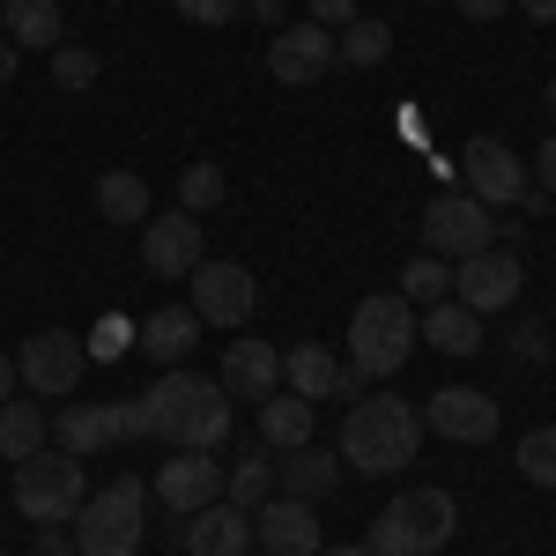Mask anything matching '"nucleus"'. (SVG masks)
<instances>
[{
	"mask_svg": "<svg viewBox=\"0 0 556 556\" xmlns=\"http://www.w3.org/2000/svg\"><path fill=\"white\" fill-rule=\"evenodd\" d=\"M8 497H15V513L30 519V527H67V519L83 513V497H89V475H83L75 453L45 445V453H30V460H15Z\"/></svg>",
	"mask_w": 556,
	"mask_h": 556,
	"instance_id": "nucleus-5",
	"label": "nucleus"
},
{
	"mask_svg": "<svg viewBox=\"0 0 556 556\" xmlns=\"http://www.w3.org/2000/svg\"><path fill=\"white\" fill-rule=\"evenodd\" d=\"M386 52H393V30L379 15H356V23L334 30V67H379Z\"/></svg>",
	"mask_w": 556,
	"mask_h": 556,
	"instance_id": "nucleus-28",
	"label": "nucleus"
},
{
	"mask_svg": "<svg viewBox=\"0 0 556 556\" xmlns=\"http://www.w3.org/2000/svg\"><path fill=\"white\" fill-rule=\"evenodd\" d=\"M67 527H75V556H141V542H149V482L119 475V482L89 490Z\"/></svg>",
	"mask_w": 556,
	"mask_h": 556,
	"instance_id": "nucleus-3",
	"label": "nucleus"
},
{
	"mask_svg": "<svg viewBox=\"0 0 556 556\" xmlns=\"http://www.w3.org/2000/svg\"><path fill=\"white\" fill-rule=\"evenodd\" d=\"M334 482H342V453H327V445H298V453L275 468V497H304V505H319Z\"/></svg>",
	"mask_w": 556,
	"mask_h": 556,
	"instance_id": "nucleus-20",
	"label": "nucleus"
},
{
	"mask_svg": "<svg viewBox=\"0 0 556 556\" xmlns=\"http://www.w3.org/2000/svg\"><path fill=\"white\" fill-rule=\"evenodd\" d=\"M542 104H549V112H556V75H549V89H542Z\"/></svg>",
	"mask_w": 556,
	"mask_h": 556,
	"instance_id": "nucleus-47",
	"label": "nucleus"
},
{
	"mask_svg": "<svg viewBox=\"0 0 556 556\" xmlns=\"http://www.w3.org/2000/svg\"><path fill=\"white\" fill-rule=\"evenodd\" d=\"M104 424H112V445H119V438H149V408H141V393H134V401H104Z\"/></svg>",
	"mask_w": 556,
	"mask_h": 556,
	"instance_id": "nucleus-35",
	"label": "nucleus"
},
{
	"mask_svg": "<svg viewBox=\"0 0 556 556\" xmlns=\"http://www.w3.org/2000/svg\"><path fill=\"white\" fill-rule=\"evenodd\" d=\"M141 342V319H127V312H104L97 327L83 334V349H89V364H119L127 349Z\"/></svg>",
	"mask_w": 556,
	"mask_h": 556,
	"instance_id": "nucleus-31",
	"label": "nucleus"
},
{
	"mask_svg": "<svg viewBox=\"0 0 556 556\" xmlns=\"http://www.w3.org/2000/svg\"><path fill=\"white\" fill-rule=\"evenodd\" d=\"M519 475L542 482V490H556V424H542V430L519 438Z\"/></svg>",
	"mask_w": 556,
	"mask_h": 556,
	"instance_id": "nucleus-34",
	"label": "nucleus"
},
{
	"mask_svg": "<svg viewBox=\"0 0 556 556\" xmlns=\"http://www.w3.org/2000/svg\"><path fill=\"white\" fill-rule=\"evenodd\" d=\"M497 424H505V408H497L490 393H475V386H438L430 408H424V430L453 438V445H490Z\"/></svg>",
	"mask_w": 556,
	"mask_h": 556,
	"instance_id": "nucleus-13",
	"label": "nucleus"
},
{
	"mask_svg": "<svg viewBox=\"0 0 556 556\" xmlns=\"http://www.w3.org/2000/svg\"><path fill=\"white\" fill-rule=\"evenodd\" d=\"M15 67H23V52H15V45H8V38H0V89H8V83H15Z\"/></svg>",
	"mask_w": 556,
	"mask_h": 556,
	"instance_id": "nucleus-44",
	"label": "nucleus"
},
{
	"mask_svg": "<svg viewBox=\"0 0 556 556\" xmlns=\"http://www.w3.org/2000/svg\"><path fill=\"white\" fill-rule=\"evenodd\" d=\"M519 15H527V23H556V0H513Z\"/></svg>",
	"mask_w": 556,
	"mask_h": 556,
	"instance_id": "nucleus-43",
	"label": "nucleus"
},
{
	"mask_svg": "<svg viewBox=\"0 0 556 556\" xmlns=\"http://www.w3.org/2000/svg\"><path fill=\"white\" fill-rule=\"evenodd\" d=\"M282 386H290L298 401H364V393H356L364 371L342 364L334 349H319V342H298L290 356H282Z\"/></svg>",
	"mask_w": 556,
	"mask_h": 556,
	"instance_id": "nucleus-14",
	"label": "nucleus"
},
{
	"mask_svg": "<svg viewBox=\"0 0 556 556\" xmlns=\"http://www.w3.org/2000/svg\"><path fill=\"white\" fill-rule=\"evenodd\" d=\"M223 497H230V505H245V513H260V505H267V497H275V460H267V453H238V460H230V468H223Z\"/></svg>",
	"mask_w": 556,
	"mask_h": 556,
	"instance_id": "nucleus-27",
	"label": "nucleus"
},
{
	"mask_svg": "<svg viewBox=\"0 0 556 556\" xmlns=\"http://www.w3.org/2000/svg\"><path fill=\"white\" fill-rule=\"evenodd\" d=\"M178 549L186 556H245L253 549V513L230 505V497H215V505L178 519Z\"/></svg>",
	"mask_w": 556,
	"mask_h": 556,
	"instance_id": "nucleus-16",
	"label": "nucleus"
},
{
	"mask_svg": "<svg viewBox=\"0 0 556 556\" xmlns=\"http://www.w3.org/2000/svg\"><path fill=\"white\" fill-rule=\"evenodd\" d=\"M416 8H430V0H416Z\"/></svg>",
	"mask_w": 556,
	"mask_h": 556,
	"instance_id": "nucleus-48",
	"label": "nucleus"
},
{
	"mask_svg": "<svg viewBox=\"0 0 556 556\" xmlns=\"http://www.w3.org/2000/svg\"><path fill=\"white\" fill-rule=\"evenodd\" d=\"M38 556H75V534H60V527H38Z\"/></svg>",
	"mask_w": 556,
	"mask_h": 556,
	"instance_id": "nucleus-41",
	"label": "nucleus"
},
{
	"mask_svg": "<svg viewBox=\"0 0 556 556\" xmlns=\"http://www.w3.org/2000/svg\"><path fill=\"white\" fill-rule=\"evenodd\" d=\"M453 8H460V15H468V23H497V15H505V8H513V0H453Z\"/></svg>",
	"mask_w": 556,
	"mask_h": 556,
	"instance_id": "nucleus-40",
	"label": "nucleus"
},
{
	"mask_svg": "<svg viewBox=\"0 0 556 556\" xmlns=\"http://www.w3.org/2000/svg\"><path fill=\"white\" fill-rule=\"evenodd\" d=\"M52 445H60V453H75V460H97V453L112 445L104 401H67V408H60V424H52Z\"/></svg>",
	"mask_w": 556,
	"mask_h": 556,
	"instance_id": "nucleus-24",
	"label": "nucleus"
},
{
	"mask_svg": "<svg viewBox=\"0 0 556 556\" xmlns=\"http://www.w3.org/2000/svg\"><path fill=\"white\" fill-rule=\"evenodd\" d=\"M534 178H542V193L556 201V134L542 141V149H534Z\"/></svg>",
	"mask_w": 556,
	"mask_h": 556,
	"instance_id": "nucleus-39",
	"label": "nucleus"
},
{
	"mask_svg": "<svg viewBox=\"0 0 556 556\" xmlns=\"http://www.w3.org/2000/svg\"><path fill=\"white\" fill-rule=\"evenodd\" d=\"M149 497H156V505H172L178 519L201 513V505L223 497V460H215V453H172V460L156 468V482H149Z\"/></svg>",
	"mask_w": 556,
	"mask_h": 556,
	"instance_id": "nucleus-17",
	"label": "nucleus"
},
{
	"mask_svg": "<svg viewBox=\"0 0 556 556\" xmlns=\"http://www.w3.org/2000/svg\"><path fill=\"white\" fill-rule=\"evenodd\" d=\"M416 334H424L430 349H445V356H475L482 349V312H468V304H430L424 319H416Z\"/></svg>",
	"mask_w": 556,
	"mask_h": 556,
	"instance_id": "nucleus-23",
	"label": "nucleus"
},
{
	"mask_svg": "<svg viewBox=\"0 0 556 556\" xmlns=\"http://www.w3.org/2000/svg\"><path fill=\"white\" fill-rule=\"evenodd\" d=\"M460 172H468V193L482 208H519L527 201V164L513 156V141H497V134H475L468 149L453 156Z\"/></svg>",
	"mask_w": 556,
	"mask_h": 556,
	"instance_id": "nucleus-11",
	"label": "nucleus"
},
{
	"mask_svg": "<svg viewBox=\"0 0 556 556\" xmlns=\"http://www.w3.org/2000/svg\"><path fill=\"white\" fill-rule=\"evenodd\" d=\"M327 67H334V30H319V23H282L267 38V75L275 83L304 89V83H319Z\"/></svg>",
	"mask_w": 556,
	"mask_h": 556,
	"instance_id": "nucleus-15",
	"label": "nucleus"
},
{
	"mask_svg": "<svg viewBox=\"0 0 556 556\" xmlns=\"http://www.w3.org/2000/svg\"><path fill=\"white\" fill-rule=\"evenodd\" d=\"M275 386H282V349H275V342L238 334V342L223 349V393H238V401H267Z\"/></svg>",
	"mask_w": 556,
	"mask_h": 556,
	"instance_id": "nucleus-19",
	"label": "nucleus"
},
{
	"mask_svg": "<svg viewBox=\"0 0 556 556\" xmlns=\"http://www.w3.org/2000/svg\"><path fill=\"white\" fill-rule=\"evenodd\" d=\"M97 75H104V60L89 52V45H52V83L60 89H97Z\"/></svg>",
	"mask_w": 556,
	"mask_h": 556,
	"instance_id": "nucleus-32",
	"label": "nucleus"
},
{
	"mask_svg": "<svg viewBox=\"0 0 556 556\" xmlns=\"http://www.w3.org/2000/svg\"><path fill=\"white\" fill-rule=\"evenodd\" d=\"M424 445V416L401 401V393H364L349 401V424H342V460L356 475H401Z\"/></svg>",
	"mask_w": 556,
	"mask_h": 556,
	"instance_id": "nucleus-2",
	"label": "nucleus"
},
{
	"mask_svg": "<svg viewBox=\"0 0 556 556\" xmlns=\"http://www.w3.org/2000/svg\"><path fill=\"white\" fill-rule=\"evenodd\" d=\"M319 556H371V549H356V542H349V549H319Z\"/></svg>",
	"mask_w": 556,
	"mask_h": 556,
	"instance_id": "nucleus-46",
	"label": "nucleus"
},
{
	"mask_svg": "<svg viewBox=\"0 0 556 556\" xmlns=\"http://www.w3.org/2000/svg\"><path fill=\"white\" fill-rule=\"evenodd\" d=\"M0 30L8 45H60V0H0Z\"/></svg>",
	"mask_w": 556,
	"mask_h": 556,
	"instance_id": "nucleus-26",
	"label": "nucleus"
},
{
	"mask_svg": "<svg viewBox=\"0 0 556 556\" xmlns=\"http://www.w3.org/2000/svg\"><path fill=\"white\" fill-rule=\"evenodd\" d=\"M519 282H527V267H519V253H505V245L453 260V304H468V312H505V304L519 298Z\"/></svg>",
	"mask_w": 556,
	"mask_h": 556,
	"instance_id": "nucleus-12",
	"label": "nucleus"
},
{
	"mask_svg": "<svg viewBox=\"0 0 556 556\" xmlns=\"http://www.w3.org/2000/svg\"><path fill=\"white\" fill-rule=\"evenodd\" d=\"M193 342H201V312H193V304H164V312L141 319V342H134V349H149L164 371H178Z\"/></svg>",
	"mask_w": 556,
	"mask_h": 556,
	"instance_id": "nucleus-21",
	"label": "nucleus"
},
{
	"mask_svg": "<svg viewBox=\"0 0 556 556\" xmlns=\"http://www.w3.org/2000/svg\"><path fill=\"white\" fill-rule=\"evenodd\" d=\"M97 215L104 223H149V186L134 172H104L97 178Z\"/></svg>",
	"mask_w": 556,
	"mask_h": 556,
	"instance_id": "nucleus-30",
	"label": "nucleus"
},
{
	"mask_svg": "<svg viewBox=\"0 0 556 556\" xmlns=\"http://www.w3.org/2000/svg\"><path fill=\"white\" fill-rule=\"evenodd\" d=\"M253 542L267 556H319L327 542H319V519H312V505L304 497H267L253 513Z\"/></svg>",
	"mask_w": 556,
	"mask_h": 556,
	"instance_id": "nucleus-18",
	"label": "nucleus"
},
{
	"mask_svg": "<svg viewBox=\"0 0 556 556\" xmlns=\"http://www.w3.org/2000/svg\"><path fill=\"white\" fill-rule=\"evenodd\" d=\"M408 356H416V304L401 298V290L356 304V319H349V364L364 379H393Z\"/></svg>",
	"mask_w": 556,
	"mask_h": 556,
	"instance_id": "nucleus-6",
	"label": "nucleus"
},
{
	"mask_svg": "<svg viewBox=\"0 0 556 556\" xmlns=\"http://www.w3.org/2000/svg\"><path fill=\"white\" fill-rule=\"evenodd\" d=\"M178 208L186 215L223 208V172H215V164H186V172H178Z\"/></svg>",
	"mask_w": 556,
	"mask_h": 556,
	"instance_id": "nucleus-33",
	"label": "nucleus"
},
{
	"mask_svg": "<svg viewBox=\"0 0 556 556\" xmlns=\"http://www.w3.org/2000/svg\"><path fill=\"white\" fill-rule=\"evenodd\" d=\"M401 298L416 304V312H430V304H445V298H453V260L416 253L408 267H401Z\"/></svg>",
	"mask_w": 556,
	"mask_h": 556,
	"instance_id": "nucleus-29",
	"label": "nucleus"
},
{
	"mask_svg": "<svg viewBox=\"0 0 556 556\" xmlns=\"http://www.w3.org/2000/svg\"><path fill=\"white\" fill-rule=\"evenodd\" d=\"M453 527H460V505H453L445 490L416 482V490H401V497L371 519L364 549L371 556H438L445 542H453Z\"/></svg>",
	"mask_w": 556,
	"mask_h": 556,
	"instance_id": "nucleus-4",
	"label": "nucleus"
},
{
	"mask_svg": "<svg viewBox=\"0 0 556 556\" xmlns=\"http://www.w3.org/2000/svg\"><path fill=\"white\" fill-rule=\"evenodd\" d=\"M52 445V416L38 401H0V460H30Z\"/></svg>",
	"mask_w": 556,
	"mask_h": 556,
	"instance_id": "nucleus-25",
	"label": "nucleus"
},
{
	"mask_svg": "<svg viewBox=\"0 0 556 556\" xmlns=\"http://www.w3.org/2000/svg\"><path fill=\"white\" fill-rule=\"evenodd\" d=\"M15 386H23V371H15V356H0V401H15Z\"/></svg>",
	"mask_w": 556,
	"mask_h": 556,
	"instance_id": "nucleus-45",
	"label": "nucleus"
},
{
	"mask_svg": "<svg viewBox=\"0 0 556 556\" xmlns=\"http://www.w3.org/2000/svg\"><path fill=\"white\" fill-rule=\"evenodd\" d=\"M15 371H23V386H30L38 401H67L75 379L89 371V349H83V334H67V327H45V334L23 342Z\"/></svg>",
	"mask_w": 556,
	"mask_h": 556,
	"instance_id": "nucleus-9",
	"label": "nucleus"
},
{
	"mask_svg": "<svg viewBox=\"0 0 556 556\" xmlns=\"http://www.w3.org/2000/svg\"><path fill=\"white\" fill-rule=\"evenodd\" d=\"M178 15H186V23H201V30H223V23L238 15V0H178Z\"/></svg>",
	"mask_w": 556,
	"mask_h": 556,
	"instance_id": "nucleus-37",
	"label": "nucleus"
},
{
	"mask_svg": "<svg viewBox=\"0 0 556 556\" xmlns=\"http://www.w3.org/2000/svg\"><path fill=\"white\" fill-rule=\"evenodd\" d=\"M0 556H8V549H0Z\"/></svg>",
	"mask_w": 556,
	"mask_h": 556,
	"instance_id": "nucleus-49",
	"label": "nucleus"
},
{
	"mask_svg": "<svg viewBox=\"0 0 556 556\" xmlns=\"http://www.w3.org/2000/svg\"><path fill=\"white\" fill-rule=\"evenodd\" d=\"M497 245V223L475 193H438L424 208V253L438 260H468V253H490Z\"/></svg>",
	"mask_w": 556,
	"mask_h": 556,
	"instance_id": "nucleus-7",
	"label": "nucleus"
},
{
	"mask_svg": "<svg viewBox=\"0 0 556 556\" xmlns=\"http://www.w3.org/2000/svg\"><path fill=\"white\" fill-rule=\"evenodd\" d=\"M260 445H275V453L312 445V401H298L290 386H275V393L260 401Z\"/></svg>",
	"mask_w": 556,
	"mask_h": 556,
	"instance_id": "nucleus-22",
	"label": "nucleus"
},
{
	"mask_svg": "<svg viewBox=\"0 0 556 556\" xmlns=\"http://www.w3.org/2000/svg\"><path fill=\"white\" fill-rule=\"evenodd\" d=\"M141 408H149V438H164L172 453H223L230 438V393L201 371H164L141 393Z\"/></svg>",
	"mask_w": 556,
	"mask_h": 556,
	"instance_id": "nucleus-1",
	"label": "nucleus"
},
{
	"mask_svg": "<svg viewBox=\"0 0 556 556\" xmlns=\"http://www.w3.org/2000/svg\"><path fill=\"white\" fill-rule=\"evenodd\" d=\"M312 15L304 23H319V30H342V23H356V0H304Z\"/></svg>",
	"mask_w": 556,
	"mask_h": 556,
	"instance_id": "nucleus-38",
	"label": "nucleus"
},
{
	"mask_svg": "<svg viewBox=\"0 0 556 556\" xmlns=\"http://www.w3.org/2000/svg\"><path fill=\"white\" fill-rule=\"evenodd\" d=\"M186 282H193V312H201V327L245 334V319H253L260 290H253V275H245L238 260H201V267H193Z\"/></svg>",
	"mask_w": 556,
	"mask_h": 556,
	"instance_id": "nucleus-8",
	"label": "nucleus"
},
{
	"mask_svg": "<svg viewBox=\"0 0 556 556\" xmlns=\"http://www.w3.org/2000/svg\"><path fill=\"white\" fill-rule=\"evenodd\" d=\"M201 260H208V223H201V215L172 208V215H149V223H141V267H149V275L186 282Z\"/></svg>",
	"mask_w": 556,
	"mask_h": 556,
	"instance_id": "nucleus-10",
	"label": "nucleus"
},
{
	"mask_svg": "<svg viewBox=\"0 0 556 556\" xmlns=\"http://www.w3.org/2000/svg\"><path fill=\"white\" fill-rule=\"evenodd\" d=\"M549 327H542V319H519V327H513V356H519V364H549Z\"/></svg>",
	"mask_w": 556,
	"mask_h": 556,
	"instance_id": "nucleus-36",
	"label": "nucleus"
},
{
	"mask_svg": "<svg viewBox=\"0 0 556 556\" xmlns=\"http://www.w3.org/2000/svg\"><path fill=\"white\" fill-rule=\"evenodd\" d=\"M253 23H267V38L282 30V0H253Z\"/></svg>",
	"mask_w": 556,
	"mask_h": 556,
	"instance_id": "nucleus-42",
	"label": "nucleus"
}]
</instances>
